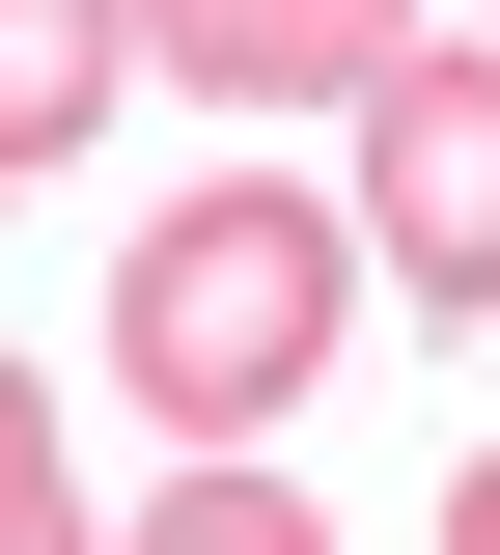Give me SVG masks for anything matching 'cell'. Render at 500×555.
<instances>
[{"mask_svg":"<svg viewBox=\"0 0 500 555\" xmlns=\"http://www.w3.org/2000/svg\"><path fill=\"white\" fill-rule=\"evenodd\" d=\"M361 195H306V167H195V195L112 250V389H140V444H279L306 389H334L361 334Z\"/></svg>","mask_w":500,"mask_h":555,"instance_id":"obj_1","label":"cell"},{"mask_svg":"<svg viewBox=\"0 0 500 555\" xmlns=\"http://www.w3.org/2000/svg\"><path fill=\"white\" fill-rule=\"evenodd\" d=\"M112 83H140V0H0V195H28V167H84V139H112Z\"/></svg>","mask_w":500,"mask_h":555,"instance_id":"obj_4","label":"cell"},{"mask_svg":"<svg viewBox=\"0 0 500 555\" xmlns=\"http://www.w3.org/2000/svg\"><path fill=\"white\" fill-rule=\"evenodd\" d=\"M112 555H334V528H306V500L251 473V444H195V473H167V500H140Z\"/></svg>","mask_w":500,"mask_h":555,"instance_id":"obj_5","label":"cell"},{"mask_svg":"<svg viewBox=\"0 0 500 555\" xmlns=\"http://www.w3.org/2000/svg\"><path fill=\"white\" fill-rule=\"evenodd\" d=\"M0 555H112L84 473H56V389H28V361H0Z\"/></svg>","mask_w":500,"mask_h":555,"instance_id":"obj_6","label":"cell"},{"mask_svg":"<svg viewBox=\"0 0 500 555\" xmlns=\"http://www.w3.org/2000/svg\"><path fill=\"white\" fill-rule=\"evenodd\" d=\"M140 56L222 83V112H361V83L418 56V0H140Z\"/></svg>","mask_w":500,"mask_h":555,"instance_id":"obj_3","label":"cell"},{"mask_svg":"<svg viewBox=\"0 0 500 555\" xmlns=\"http://www.w3.org/2000/svg\"><path fill=\"white\" fill-rule=\"evenodd\" d=\"M361 250L418 278V306H500V56L418 28V56L361 83Z\"/></svg>","mask_w":500,"mask_h":555,"instance_id":"obj_2","label":"cell"},{"mask_svg":"<svg viewBox=\"0 0 500 555\" xmlns=\"http://www.w3.org/2000/svg\"><path fill=\"white\" fill-rule=\"evenodd\" d=\"M445 555H500V444H473V473H445Z\"/></svg>","mask_w":500,"mask_h":555,"instance_id":"obj_7","label":"cell"}]
</instances>
